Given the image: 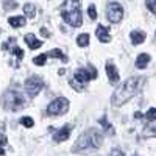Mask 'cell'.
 Here are the masks:
<instances>
[{
    "label": "cell",
    "mask_w": 156,
    "mask_h": 156,
    "mask_svg": "<svg viewBox=\"0 0 156 156\" xmlns=\"http://www.w3.org/2000/svg\"><path fill=\"white\" fill-rule=\"evenodd\" d=\"M144 83H145L144 76L128 78V80L114 92V95H112V105L114 106H120V105H123V103H126L129 98H133L136 94L140 92Z\"/></svg>",
    "instance_id": "obj_1"
},
{
    "label": "cell",
    "mask_w": 156,
    "mask_h": 156,
    "mask_svg": "<svg viewBox=\"0 0 156 156\" xmlns=\"http://www.w3.org/2000/svg\"><path fill=\"white\" fill-rule=\"evenodd\" d=\"M62 19L72 27H81L83 17H81V3L80 0H66L59 8Z\"/></svg>",
    "instance_id": "obj_2"
},
{
    "label": "cell",
    "mask_w": 156,
    "mask_h": 156,
    "mask_svg": "<svg viewBox=\"0 0 156 156\" xmlns=\"http://www.w3.org/2000/svg\"><path fill=\"white\" fill-rule=\"evenodd\" d=\"M101 134L97 131V129L90 128L87 129L86 133H83L80 137H78L76 144L73 147V151H78V150H87V148H98L101 145Z\"/></svg>",
    "instance_id": "obj_3"
},
{
    "label": "cell",
    "mask_w": 156,
    "mask_h": 156,
    "mask_svg": "<svg viewBox=\"0 0 156 156\" xmlns=\"http://www.w3.org/2000/svg\"><path fill=\"white\" fill-rule=\"evenodd\" d=\"M3 106L9 111H19L25 106V98L16 89H9L3 95Z\"/></svg>",
    "instance_id": "obj_4"
},
{
    "label": "cell",
    "mask_w": 156,
    "mask_h": 156,
    "mask_svg": "<svg viewBox=\"0 0 156 156\" xmlns=\"http://www.w3.org/2000/svg\"><path fill=\"white\" fill-rule=\"evenodd\" d=\"M67 109H69V100L64 97H59L47 106V114L48 115H61V114H66Z\"/></svg>",
    "instance_id": "obj_5"
},
{
    "label": "cell",
    "mask_w": 156,
    "mask_h": 156,
    "mask_svg": "<svg viewBox=\"0 0 156 156\" xmlns=\"http://www.w3.org/2000/svg\"><path fill=\"white\" fill-rule=\"evenodd\" d=\"M95 76H97V69H95L94 66H89V67H86V69H78V70L75 72V80L80 83L83 87H84V84H86L87 81L94 80Z\"/></svg>",
    "instance_id": "obj_6"
},
{
    "label": "cell",
    "mask_w": 156,
    "mask_h": 156,
    "mask_svg": "<svg viewBox=\"0 0 156 156\" xmlns=\"http://www.w3.org/2000/svg\"><path fill=\"white\" fill-rule=\"evenodd\" d=\"M106 16H108L109 22H112V23L120 22L122 17H123V8H122L119 3L111 2V3L106 6Z\"/></svg>",
    "instance_id": "obj_7"
},
{
    "label": "cell",
    "mask_w": 156,
    "mask_h": 156,
    "mask_svg": "<svg viewBox=\"0 0 156 156\" xmlns=\"http://www.w3.org/2000/svg\"><path fill=\"white\" fill-rule=\"evenodd\" d=\"M25 87H27L28 94H30L31 97H34V95H37V94H39V90H41V89L44 87V80H42L41 76H37V75L30 76L28 80L25 81Z\"/></svg>",
    "instance_id": "obj_8"
},
{
    "label": "cell",
    "mask_w": 156,
    "mask_h": 156,
    "mask_svg": "<svg viewBox=\"0 0 156 156\" xmlns=\"http://www.w3.org/2000/svg\"><path fill=\"white\" fill-rule=\"evenodd\" d=\"M105 69H106V73H108V78H109V83L111 84H115L117 81H119V72H117L115 66L109 61V62H106Z\"/></svg>",
    "instance_id": "obj_9"
},
{
    "label": "cell",
    "mask_w": 156,
    "mask_h": 156,
    "mask_svg": "<svg viewBox=\"0 0 156 156\" xmlns=\"http://www.w3.org/2000/svg\"><path fill=\"white\" fill-rule=\"evenodd\" d=\"M72 133V125H64L59 131H56L55 133V140H58V142H62V140H66L67 137H69V134Z\"/></svg>",
    "instance_id": "obj_10"
},
{
    "label": "cell",
    "mask_w": 156,
    "mask_h": 156,
    "mask_svg": "<svg viewBox=\"0 0 156 156\" xmlns=\"http://www.w3.org/2000/svg\"><path fill=\"white\" fill-rule=\"evenodd\" d=\"M95 34H97V37L100 39L101 42H108L109 39H111V36H109V30H108L106 27H103V25H98V27H97Z\"/></svg>",
    "instance_id": "obj_11"
},
{
    "label": "cell",
    "mask_w": 156,
    "mask_h": 156,
    "mask_svg": "<svg viewBox=\"0 0 156 156\" xmlns=\"http://www.w3.org/2000/svg\"><path fill=\"white\" fill-rule=\"evenodd\" d=\"M25 42H27V45L31 48V50H36L42 45V41H37V39L34 37V34H25Z\"/></svg>",
    "instance_id": "obj_12"
},
{
    "label": "cell",
    "mask_w": 156,
    "mask_h": 156,
    "mask_svg": "<svg viewBox=\"0 0 156 156\" xmlns=\"http://www.w3.org/2000/svg\"><path fill=\"white\" fill-rule=\"evenodd\" d=\"M150 62V55L148 53H140L136 59V67L137 69H144L147 67V64Z\"/></svg>",
    "instance_id": "obj_13"
},
{
    "label": "cell",
    "mask_w": 156,
    "mask_h": 156,
    "mask_svg": "<svg viewBox=\"0 0 156 156\" xmlns=\"http://www.w3.org/2000/svg\"><path fill=\"white\" fill-rule=\"evenodd\" d=\"M8 23L11 25V27H14V28L23 27V25H25V17H22V16H17V17H9V19H8Z\"/></svg>",
    "instance_id": "obj_14"
},
{
    "label": "cell",
    "mask_w": 156,
    "mask_h": 156,
    "mask_svg": "<svg viewBox=\"0 0 156 156\" xmlns=\"http://www.w3.org/2000/svg\"><path fill=\"white\" fill-rule=\"evenodd\" d=\"M131 41H133V44H142L145 41V33L144 31H133L131 33Z\"/></svg>",
    "instance_id": "obj_15"
},
{
    "label": "cell",
    "mask_w": 156,
    "mask_h": 156,
    "mask_svg": "<svg viewBox=\"0 0 156 156\" xmlns=\"http://www.w3.org/2000/svg\"><path fill=\"white\" fill-rule=\"evenodd\" d=\"M47 56H51V58H59V59H62L64 62L67 61V56L64 55L61 50H50L48 53H47Z\"/></svg>",
    "instance_id": "obj_16"
},
{
    "label": "cell",
    "mask_w": 156,
    "mask_h": 156,
    "mask_svg": "<svg viewBox=\"0 0 156 156\" xmlns=\"http://www.w3.org/2000/svg\"><path fill=\"white\" fill-rule=\"evenodd\" d=\"M76 44L80 45V47H87L89 45V34H80L78 36V39H76Z\"/></svg>",
    "instance_id": "obj_17"
},
{
    "label": "cell",
    "mask_w": 156,
    "mask_h": 156,
    "mask_svg": "<svg viewBox=\"0 0 156 156\" xmlns=\"http://www.w3.org/2000/svg\"><path fill=\"white\" fill-rule=\"evenodd\" d=\"M23 11H25V14H27L28 17H34V14H36V8L31 5V3H27L23 6Z\"/></svg>",
    "instance_id": "obj_18"
},
{
    "label": "cell",
    "mask_w": 156,
    "mask_h": 156,
    "mask_svg": "<svg viewBox=\"0 0 156 156\" xmlns=\"http://www.w3.org/2000/svg\"><path fill=\"white\" fill-rule=\"evenodd\" d=\"M100 123L105 126V131H108L109 134H114V128L109 125V122L106 120V117H101V119H100Z\"/></svg>",
    "instance_id": "obj_19"
},
{
    "label": "cell",
    "mask_w": 156,
    "mask_h": 156,
    "mask_svg": "<svg viewBox=\"0 0 156 156\" xmlns=\"http://www.w3.org/2000/svg\"><path fill=\"white\" fill-rule=\"evenodd\" d=\"M3 8L8 11V9H14L17 8V2H14V0H5L3 2Z\"/></svg>",
    "instance_id": "obj_20"
},
{
    "label": "cell",
    "mask_w": 156,
    "mask_h": 156,
    "mask_svg": "<svg viewBox=\"0 0 156 156\" xmlns=\"http://www.w3.org/2000/svg\"><path fill=\"white\" fill-rule=\"evenodd\" d=\"M45 61H47V55H39V56H36L33 59V62L36 64V66H44Z\"/></svg>",
    "instance_id": "obj_21"
},
{
    "label": "cell",
    "mask_w": 156,
    "mask_h": 156,
    "mask_svg": "<svg viewBox=\"0 0 156 156\" xmlns=\"http://www.w3.org/2000/svg\"><path fill=\"white\" fill-rule=\"evenodd\" d=\"M20 123H22L23 126H27V128H31V126L34 125V122H33L31 117H22V119H20Z\"/></svg>",
    "instance_id": "obj_22"
},
{
    "label": "cell",
    "mask_w": 156,
    "mask_h": 156,
    "mask_svg": "<svg viewBox=\"0 0 156 156\" xmlns=\"http://www.w3.org/2000/svg\"><path fill=\"white\" fill-rule=\"evenodd\" d=\"M144 134H145V136H156V125L145 126V129H144Z\"/></svg>",
    "instance_id": "obj_23"
},
{
    "label": "cell",
    "mask_w": 156,
    "mask_h": 156,
    "mask_svg": "<svg viewBox=\"0 0 156 156\" xmlns=\"http://www.w3.org/2000/svg\"><path fill=\"white\" fill-rule=\"evenodd\" d=\"M145 117H147V120H150V122L156 120V108H151V109L145 114Z\"/></svg>",
    "instance_id": "obj_24"
},
{
    "label": "cell",
    "mask_w": 156,
    "mask_h": 156,
    "mask_svg": "<svg viewBox=\"0 0 156 156\" xmlns=\"http://www.w3.org/2000/svg\"><path fill=\"white\" fill-rule=\"evenodd\" d=\"M145 3H147V8L156 14V0H145Z\"/></svg>",
    "instance_id": "obj_25"
},
{
    "label": "cell",
    "mask_w": 156,
    "mask_h": 156,
    "mask_svg": "<svg viewBox=\"0 0 156 156\" xmlns=\"http://www.w3.org/2000/svg\"><path fill=\"white\" fill-rule=\"evenodd\" d=\"M0 145H6V136L3 134V123H0Z\"/></svg>",
    "instance_id": "obj_26"
},
{
    "label": "cell",
    "mask_w": 156,
    "mask_h": 156,
    "mask_svg": "<svg viewBox=\"0 0 156 156\" xmlns=\"http://www.w3.org/2000/svg\"><path fill=\"white\" fill-rule=\"evenodd\" d=\"M87 11H89V17L92 19V20H95V19H97V9H95V6H94V5H90Z\"/></svg>",
    "instance_id": "obj_27"
},
{
    "label": "cell",
    "mask_w": 156,
    "mask_h": 156,
    "mask_svg": "<svg viewBox=\"0 0 156 156\" xmlns=\"http://www.w3.org/2000/svg\"><path fill=\"white\" fill-rule=\"evenodd\" d=\"M111 156H123V153H122L120 150L114 148V150H112V153H111Z\"/></svg>",
    "instance_id": "obj_28"
},
{
    "label": "cell",
    "mask_w": 156,
    "mask_h": 156,
    "mask_svg": "<svg viewBox=\"0 0 156 156\" xmlns=\"http://www.w3.org/2000/svg\"><path fill=\"white\" fill-rule=\"evenodd\" d=\"M41 34H42V36H45V37H48V36H50V33H48V30H47V28H41Z\"/></svg>",
    "instance_id": "obj_29"
},
{
    "label": "cell",
    "mask_w": 156,
    "mask_h": 156,
    "mask_svg": "<svg viewBox=\"0 0 156 156\" xmlns=\"http://www.w3.org/2000/svg\"><path fill=\"white\" fill-rule=\"evenodd\" d=\"M134 117H136V119H142V114H140V112H136Z\"/></svg>",
    "instance_id": "obj_30"
},
{
    "label": "cell",
    "mask_w": 156,
    "mask_h": 156,
    "mask_svg": "<svg viewBox=\"0 0 156 156\" xmlns=\"http://www.w3.org/2000/svg\"><path fill=\"white\" fill-rule=\"evenodd\" d=\"M0 154H5V151H3L2 148H0Z\"/></svg>",
    "instance_id": "obj_31"
},
{
    "label": "cell",
    "mask_w": 156,
    "mask_h": 156,
    "mask_svg": "<svg viewBox=\"0 0 156 156\" xmlns=\"http://www.w3.org/2000/svg\"><path fill=\"white\" fill-rule=\"evenodd\" d=\"M133 156H139V154H133Z\"/></svg>",
    "instance_id": "obj_32"
}]
</instances>
